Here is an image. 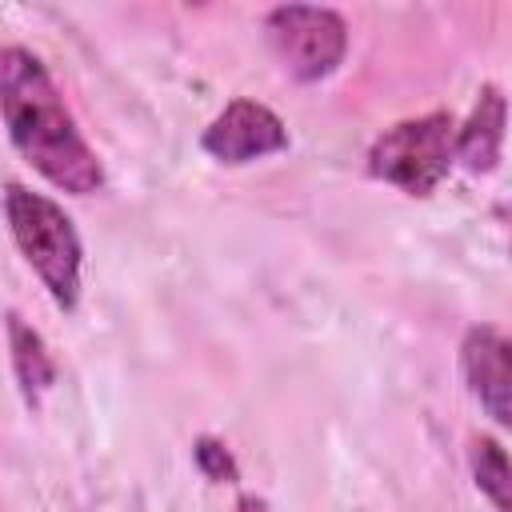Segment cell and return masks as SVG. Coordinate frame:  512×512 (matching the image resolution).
Wrapping results in <instances>:
<instances>
[{
  "instance_id": "obj_1",
  "label": "cell",
  "mask_w": 512,
  "mask_h": 512,
  "mask_svg": "<svg viewBox=\"0 0 512 512\" xmlns=\"http://www.w3.org/2000/svg\"><path fill=\"white\" fill-rule=\"evenodd\" d=\"M0 116L20 156L60 192L88 196L104 184V168L64 108L56 80L20 44H0Z\"/></svg>"
},
{
  "instance_id": "obj_2",
  "label": "cell",
  "mask_w": 512,
  "mask_h": 512,
  "mask_svg": "<svg viewBox=\"0 0 512 512\" xmlns=\"http://www.w3.org/2000/svg\"><path fill=\"white\" fill-rule=\"evenodd\" d=\"M4 220L12 228L16 248L24 252V260L36 268V276L44 280L48 296L56 308L72 312L80 300V232L68 220V212L24 188V184H8L4 188Z\"/></svg>"
},
{
  "instance_id": "obj_3",
  "label": "cell",
  "mask_w": 512,
  "mask_h": 512,
  "mask_svg": "<svg viewBox=\"0 0 512 512\" xmlns=\"http://www.w3.org/2000/svg\"><path fill=\"white\" fill-rule=\"evenodd\" d=\"M456 124L448 112H428L384 128L368 148V172L384 184H396L408 196H432L452 168Z\"/></svg>"
},
{
  "instance_id": "obj_4",
  "label": "cell",
  "mask_w": 512,
  "mask_h": 512,
  "mask_svg": "<svg viewBox=\"0 0 512 512\" xmlns=\"http://www.w3.org/2000/svg\"><path fill=\"white\" fill-rule=\"evenodd\" d=\"M264 32L280 64L296 80H324L348 52V24L332 8L280 4L264 16Z\"/></svg>"
},
{
  "instance_id": "obj_5",
  "label": "cell",
  "mask_w": 512,
  "mask_h": 512,
  "mask_svg": "<svg viewBox=\"0 0 512 512\" xmlns=\"http://www.w3.org/2000/svg\"><path fill=\"white\" fill-rule=\"evenodd\" d=\"M204 152L220 164H252L288 148L284 120L260 100H232L200 136Z\"/></svg>"
},
{
  "instance_id": "obj_6",
  "label": "cell",
  "mask_w": 512,
  "mask_h": 512,
  "mask_svg": "<svg viewBox=\"0 0 512 512\" xmlns=\"http://www.w3.org/2000/svg\"><path fill=\"white\" fill-rule=\"evenodd\" d=\"M460 372L468 392L496 424H512V344L492 324H472L460 340Z\"/></svg>"
},
{
  "instance_id": "obj_7",
  "label": "cell",
  "mask_w": 512,
  "mask_h": 512,
  "mask_svg": "<svg viewBox=\"0 0 512 512\" xmlns=\"http://www.w3.org/2000/svg\"><path fill=\"white\" fill-rule=\"evenodd\" d=\"M504 92L496 84H484L476 92V104L468 112V120L456 128V148L452 156L468 168V172H492L500 160V144H504Z\"/></svg>"
},
{
  "instance_id": "obj_8",
  "label": "cell",
  "mask_w": 512,
  "mask_h": 512,
  "mask_svg": "<svg viewBox=\"0 0 512 512\" xmlns=\"http://www.w3.org/2000/svg\"><path fill=\"white\" fill-rule=\"evenodd\" d=\"M8 352H12V372H16V384H20L24 400L36 404L52 388L56 364H52V352H48L44 336L20 312H8Z\"/></svg>"
},
{
  "instance_id": "obj_9",
  "label": "cell",
  "mask_w": 512,
  "mask_h": 512,
  "mask_svg": "<svg viewBox=\"0 0 512 512\" xmlns=\"http://www.w3.org/2000/svg\"><path fill=\"white\" fill-rule=\"evenodd\" d=\"M468 460H472V480L492 500V508L496 512H512V468H508V456H504L500 440L476 436Z\"/></svg>"
},
{
  "instance_id": "obj_10",
  "label": "cell",
  "mask_w": 512,
  "mask_h": 512,
  "mask_svg": "<svg viewBox=\"0 0 512 512\" xmlns=\"http://www.w3.org/2000/svg\"><path fill=\"white\" fill-rule=\"evenodd\" d=\"M192 460H196V468H200L208 480H216V484H236V480H240V468H236L228 444L216 440V436H200V440L192 444Z\"/></svg>"
},
{
  "instance_id": "obj_11",
  "label": "cell",
  "mask_w": 512,
  "mask_h": 512,
  "mask_svg": "<svg viewBox=\"0 0 512 512\" xmlns=\"http://www.w3.org/2000/svg\"><path fill=\"white\" fill-rule=\"evenodd\" d=\"M240 512H264V504L252 500V496H240Z\"/></svg>"
}]
</instances>
